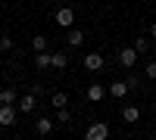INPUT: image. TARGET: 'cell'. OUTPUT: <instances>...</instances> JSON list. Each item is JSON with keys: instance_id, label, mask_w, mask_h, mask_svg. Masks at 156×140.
I'll return each instance as SVG.
<instances>
[{"instance_id": "6da1fadb", "label": "cell", "mask_w": 156, "mask_h": 140, "mask_svg": "<svg viewBox=\"0 0 156 140\" xmlns=\"http://www.w3.org/2000/svg\"><path fill=\"white\" fill-rule=\"evenodd\" d=\"M16 121H19V109H16V103H0V125H3V128H12Z\"/></svg>"}, {"instance_id": "7a4b0ae2", "label": "cell", "mask_w": 156, "mask_h": 140, "mask_svg": "<svg viewBox=\"0 0 156 140\" xmlns=\"http://www.w3.org/2000/svg\"><path fill=\"white\" fill-rule=\"evenodd\" d=\"M16 109L22 112V115H28V112H34L37 109V94H19V100H16Z\"/></svg>"}, {"instance_id": "3957f363", "label": "cell", "mask_w": 156, "mask_h": 140, "mask_svg": "<svg viewBox=\"0 0 156 140\" xmlns=\"http://www.w3.org/2000/svg\"><path fill=\"white\" fill-rule=\"evenodd\" d=\"M137 56H140V53H137L134 47H122V50H119V66H122V69H134V66H137Z\"/></svg>"}, {"instance_id": "277c9868", "label": "cell", "mask_w": 156, "mask_h": 140, "mask_svg": "<svg viewBox=\"0 0 156 140\" xmlns=\"http://www.w3.org/2000/svg\"><path fill=\"white\" fill-rule=\"evenodd\" d=\"M53 19H56L59 28H72V25H75V9H72V6H59Z\"/></svg>"}, {"instance_id": "5b68a950", "label": "cell", "mask_w": 156, "mask_h": 140, "mask_svg": "<svg viewBox=\"0 0 156 140\" xmlns=\"http://www.w3.org/2000/svg\"><path fill=\"white\" fill-rule=\"evenodd\" d=\"M84 137H87V140H106V137H109V125H106V121H94V125L84 131Z\"/></svg>"}, {"instance_id": "8992f818", "label": "cell", "mask_w": 156, "mask_h": 140, "mask_svg": "<svg viewBox=\"0 0 156 140\" xmlns=\"http://www.w3.org/2000/svg\"><path fill=\"white\" fill-rule=\"evenodd\" d=\"M106 94H109L112 100H125V97H128V94H131V90H128V84H125V78H122V81H112Z\"/></svg>"}, {"instance_id": "52a82bcc", "label": "cell", "mask_w": 156, "mask_h": 140, "mask_svg": "<svg viewBox=\"0 0 156 140\" xmlns=\"http://www.w3.org/2000/svg\"><path fill=\"white\" fill-rule=\"evenodd\" d=\"M84 69H87V72H100V69H106V62H103L100 53H87V56H84Z\"/></svg>"}, {"instance_id": "ba28073f", "label": "cell", "mask_w": 156, "mask_h": 140, "mask_svg": "<svg viewBox=\"0 0 156 140\" xmlns=\"http://www.w3.org/2000/svg\"><path fill=\"white\" fill-rule=\"evenodd\" d=\"M87 100H90V103H100V100H106L109 94H106V87H103V84H90L87 87V94H84Z\"/></svg>"}, {"instance_id": "9c48e42d", "label": "cell", "mask_w": 156, "mask_h": 140, "mask_svg": "<svg viewBox=\"0 0 156 140\" xmlns=\"http://www.w3.org/2000/svg\"><path fill=\"white\" fill-rule=\"evenodd\" d=\"M34 134H37V137L53 134V118H37V121H34Z\"/></svg>"}, {"instance_id": "30bf717a", "label": "cell", "mask_w": 156, "mask_h": 140, "mask_svg": "<svg viewBox=\"0 0 156 140\" xmlns=\"http://www.w3.org/2000/svg\"><path fill=\"white\" fill-rule=\"evenodd\" d=\"M69 66V56H66V50H53V59H50V69H66Z\"/></svg>"}, {"instance_id": "8fae6325", "label": "cell", "mask_w": 156, "mask_h": 140, "mask_svg": "<svg viewBox=\"0 0 156 140\" xmlns=\"http://www.w3.org/2000/svg\"><path fill=\"white\" fill-rule=\"evenodd\" d=\"M66 44H69V47H81V44H84V31H81V28H69Z\"/></svg>"}, {"instance_id": "7c38bea8", "label": "cell", "mask_w": 156, "mask_h": 140, "mask_svg": "<svg viewBox=\"0 0 156 140\" xmlns=\"http://www.w3.org/2000/svg\"><path fill=\"white\" fill-rule=\"evenodd\" d=\"M122 121H128V125L140 121V109L137 106H122Z\"/></svg>"}, {"instance_id": "4fadbf2b", "label": "cell", "mask_w": 156, "mask_h": 140, "mask_svg": "<svg viewBox=\"0 0 156 140\" xmlns=\"http://www.w3.org/2000/svg\"><path fill=\"white\" fill-rule=\"evenodd\" d=\"M125 84H128V90H140L144 87V78L134 72V69H128V78H125Z\"/></svg>"}, {"instance_id": "5bb4252c", "label": "cell", "mask_w": 156, "mask_h": 140, "mask_svg": "<svg viewBox=\"0 0 156 140\" xmlns=\"http://www.w3.org/2000/svg\"><path fill=\"white\" fill-rule=\"evenodd\" d=\"M50 59H53V53H50V50L34 53V69H50Z\"/></svg>"}, {"instance_id": "9a60e30c", "label": "cell", "mask_w": 156, "mask_h": 140, "mask_svg": "<svg viewBox=\"0 0 156 140\" xmlns=\"http://www.w3.org/2000/svg\"><path fill=\"white\" fill-rule=\"evenodd\" d=\"M50 106H53V109L69 106V97H66V94H59V90H53V94H50Z\"/></svg>"}, {"instance_id": "2e32d148", "label": "cell", "mask_w": 156, "mask_h": 140, "mask_svg": "<svg viewBox=\"0 0 156 140\" xmlns=\"http://www.w3.org/2000/svg\"><path fill=\"white\" fill-rule=\"evenodd\" d=\"M47 47H50V41H47L44 34H34L31 37V50H34V53H41V50H47Z\"/></svg>"}, {"instance_id": "e0dca14e", "label": "cell", "mask_w": 156, "mask_h": 140, "mask_svg": "<svg viewBox=\"0 0 156 140\" xmlns=\"http://www.w3.org/2000/svg\"><path fill=\"white\" fill-rule=\"evenodd\" d=\"M19 100V94L12 90V87H3V90H0V103H16Z\"/></svg>"}, {"instance_id": "ac0fdd59", "label": "cell", "mask_w": 156, "mask_h": 140, "mask_svg": "<svg viewBox=\"0 0 156 140\" xmlns=\"http://www.w3.org/2000/svg\"><path fill=\"white\" fill-rule=\"evenodd\" d=\"M56 121H59V125H69V121H72V112H69V106L56 109Z\"/></svg>"}, {"instance_id": "d6986e66", "label": "cell", "mask_w": 156, "mask_h": 140, "mask_svg": "<svg viewBox=\"0 0 156 140\" xmlns=\"http://www.w3.org/2000/svg\"><path fill=\"white\" fill-rule=\"evenodd\" d=\"M134 50L137 53H147L150 50V37H134Z\"/></svg>"}, {"instance_id": "ffe728a7", "label": "cell", "mask_w": 156, "mask_h": 140, "mask_svg": "<svg viewBox=\"0 0 156 140\" xmlns=\"http://www.w3.org/2000/svg\"><path fill=\"white\" fill-rule=\"evenodd\" d=\"M12 50V37L9 34H0V53H9Z\"/></svg>"}, {"instance_id": "44dd1931", "label": "cell", "mask_w": 156, "mask_h": 140, "mask_svg": "<svg viewBox=\"0 0 156 140\" xmlns=\"http://www.w3.org/2000/svg\"><path fill=\"white\" fill-rule=\"evenodd\" d=\"M144 75H147L150 81H156V59H150L147 66H144Z\"/></svg>"}, {"instance_id": "7402d4cb", "label": "cell", "mask_w": 156, "mask_h": 140, "mask_svg": "<svg viewBox=\"0 0 156 140\" xmlns=\"http://www.w3.org/2000/svg\"><path fill=\"white\" fill-rule=\"evenodd\" d=\"M150 37H153V41H156V22L150 25Z\"/></svg>"}]
</instances>
